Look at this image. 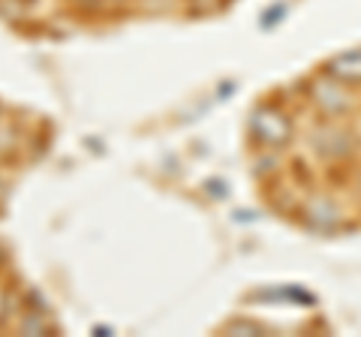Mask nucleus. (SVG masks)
<instances>
[{"mask_svg":"<svg viewBox=\"0 0 361 337\" xmlns=\"http://www.w3.org/2000/svg\"><path fill=\"white\" fill-rule=\"evenodd\" d=\"M310 160L292 163L304 190L298 214L322 232L361 229V46L337 54L304 85Z\"/></svg>","mask_w":361,"mask_h":337,"instance_id":"1","label":"nucleus"}]
</instances>
